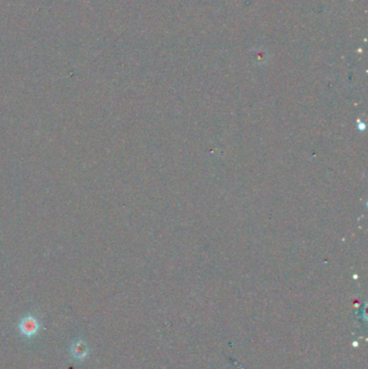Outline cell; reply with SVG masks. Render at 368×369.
Masks as SVG:
<instances>
[{
    "instance_id": "1",
    "label": "cell",
    "mask_w": 368,
    "mask_h": 369,
    "mask_svg": "<svg viewBox=\"0 0 368 369\" xmlns=\"http://www.w3.org/2000/svg\"><path fill=\"white\" fill-rule=\"evenodd\" d=\"M18 330L26 338L35 337L40 330V323L35 316H27L21 320L18 324Z\"/></svg>"
},
{
    "instance_id": "2",
    "label": "cell",
    "mask_w": 368,
    "mask_h": 369,
    "mask_svg": "<svg viewBox=\"0 0 368 369\" xmlns=\"http://www.w3.org/2000/svg\"><path fill=\"white\" fill-rule=\"evenodd\" d=\"M88 351H90V348H88V344L84 342L82 339H77L76 341H74V342H72V344L70 346L72 356L77 360L84 362L86 360V358L88 356Z\"/></svg>"
}]
</instances>
